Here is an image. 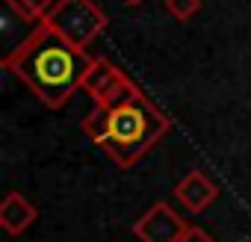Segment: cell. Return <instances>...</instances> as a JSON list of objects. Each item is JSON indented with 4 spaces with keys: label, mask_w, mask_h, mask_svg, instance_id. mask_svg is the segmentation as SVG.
<instances>
[{
    "label": "cell",
    "mask_w": 251,
    "mask_h": 242,
    "mask_svg": "<svg viewBox=\"0 0 251 242\" xmlns=\"http://www.w3.org/2000/svg\"><path fill=\"white\" fill-rule=\"evenodd\" d=\"M92 62L95 59L86 50L68 45L53 30L39 24L15 50L6 53L3 68L27 83L42 103L59 109L71 100L77 89H83Z\"/></svg>",
    "instance_id": "cell-1"
},
{
    "label": "cell",
    "mask_w": 251,
    "mask_h": 242,
    "mask_svg": "<svg viewBox=\"0 0 251 242\" xmlns=\"http://www.w3.org/2000/svg\"><path fill=\"white\" fill-rule=\"evenodd\" d=\"M172 127V121L142 95L121 97L109 106H95L83 118L86 136L103 148L118 169H133Z\"/></svg>",
    "instance_id": "cell-2"
},
{
    "label": "cell",
    "mask_w": 251,
    "mask_h": 242,
    "mask_svg": "<svg viewBox=\"0 0 251 242\" xmlns=\"http://www.w3.org/2000/svg\"><path fill=\"white\" fill-rule=\"evenodd\" d=\"M42 24L53 30L59 39H65L68 45L86 50L106 30L109 18L95 0H56Z\"/></svg>",
    "instance_id": "cell-3"
},
{
    "label": "cell",
    "mask_w": 251,
    "mask_h": 242,
    "mask_svg": "<svg viewBox=\"0 0 251 242\" xmlns=\"http://www.w3.org/2000/svg\"><path fill=\"white\" fill-rule=\"evenodd\" d=\"M83 92L95 100V106H109L121 97H130L139 89L133 86V80L124 74L118 65H112L109 59H95L86 80H83Z\"/></svg>",
    "instance_id": "cell-4"
},
{
    "label": "cell",
    "mask_w": 251,
    "mask_h": 242,
    "mask_svg": "<svg viewBox=\"0 0 251 242\" xmlns=\"http://www.w3.org/2000/svg\"><path fill=\"white\" fill-rule=\"evenodd\" d=\"M189 224L163 201H157L148 213H142V218H136L133 233L142 242H180L186 236Z\"/></svg>",
    "instance_id": "cell-5"
},
{
    "label": "cell",
    "mask_w": 251,
    "mask_h": 242,
    "mask_svg": "<svg viewBox=\"0 0 251 242\" xmlns=\"http://www.w3.org/2000/svg\"><path fill=\"white\" fill-rule=\"evenodd\" d=\"M175 198L189 210V213H204L216 198H219V186L204 174V171H189L177 186H175Z\"/></svg>",
    "instance_id": "cell-6"
},
{
    "label": "cell",
    "mask_w": 251,
    "mask_h": 242,
    "mask_svg": "<svg viewBox=\"0 0 251 242\" xmlns=\"http://www.w3.org/2000/svg\"><path fill=\"white\" fill-rule=\"evenodd\" d=\"M39 210L30 198H24L21 192H6L3 204H0V227L9 236H21L33 221H36Z\"/></svg>",
    "instance_id": "cell-7"
},
{
    "label": "cell",
    "mask_w": 251,
    "mask_h": 242,
    "mask_svg": "<svg viewBox=\"0 0 251 242\" xmlns=\"http://www.w3.org/2000/svg\"><path fill=\"white\" fill-rule=\"evenodd\" d=\"M6 6H9L18 18L42 24V21L48 18V12H50L53 3H50V0H6Z\"/></svg>",
    "instance_id": "cell-8"
},
{
    "label": "cell",
    "mask_w": 251,
    "mask_h": 242,
    "mask_svg": "<svg viewBox=\"0 0 251 242\" xmlns=\"http://www.w3.org/2000/svg\"><path fill=\"white\" fill-rule=\"evenodd\" d=\"M166 12L175 21H189L201 12V0H166Z\"/></svg>",
    "instance_id": "cell-9"
},
{
    "label": "cell",
    "mask_w": 251,
    "mask_h": 242,
    "mask_svg": "<svg viewBox=\"0 0 251 242\" xmlns=\"http://www.w3.org/2000/svg\"><path fill=\"white\" fill-rule=\"evenodd\" d=\"M180 242H216V239H213L204 227H189V230H186V236H183Z\"/></svg>",
    "instance_id": "cell-10"
},
{
    "label": "cell",
    "mask_w": 251,
    "mask_h": 242,
    "mask_svg": "<svg viewBox=\"0 0 251 242\" xmlns=\"http://www.w3.org/2000/svg\"><path fill=\"white\" fill-rule=\"evenodd\" d=\"M124 3H127V6H142L145 0H124Z\"/></svg>",
    "instance_id": "cell-11"
}]
</instances>
